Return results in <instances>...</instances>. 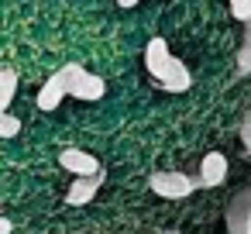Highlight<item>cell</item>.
Here are the masks:
<instances>
[{"mask_svg": "<svg viewBox=\"0 0 251 234\" xmlns=\"http://www.w3.org/2000/svg\"><path fill=\"white\" fill-rule=\"evenodd\" d=\"M148 186H151V193L162 196V200H182V196H189V193L200 186V179H193V176H186V172H151Z\"/></svg>", "mask_w": 251, "mask_h": 234, "instance_id": "3957f363", "label": "cell"}, {"mask_svg": "<svg viewBox=\"0 0 251 234\" xmlns=\"http://www.w3.org/2000/svg\"><path fill=\"white\" fill-rule=\"evenodd\" d=\"M248 162H251V158H248Z\"/></svg>", "mask_w": 251, "mask_h": 234, "instance_id": "e0dca14e", "label": "cell"}, {"mask_svg": "<svg viewBox=\"0 0 251 234\" xmlns=\"http://www.w3.org/2000/svg\"><path fill=\"white\" fill-rule=\"evenodd\" d=\"M11 231H14V224L7 217H0V234H11Z\"/></svg>", "mask_w": 251, "mask_h": 234, "instance_id": "5bb4252c", "label": "cell"}, {"mask_svg": "<svg viewBox=\"0 0 251 234\" xmlns=\"http://www.w3.org/2000/svg\"><path fill=\"white\" fill-rule=\"evenodd\" d=\"M100 186H103V172L76 176V179H73V186H69V193H66V203H73V207H86V203H93V200H97Z\"/></svg>", "mask_w": 251, "mask_h": 234, "instance_id": "8992f818", "label": "cell"}, {"mask_svg": "<svg viewBox=\"0 0 251 234\" xmlns=\"http://www.w3.org/2000/svg\"><path fill=\"white\" fill-rule=\"evenodd\" d=\"M59 165L66 172H76V176H93V172H103L100 169V158L83 152V148H62L59 152Z\"/></svg>", "mask_w": 251, "mask_h": 234, "instance_id": "5b68a950", "label": "cell"}, {"mask_svg": "<svg viewBox=\"0 0 251 234\" xmlns=\"http://www.w3.org/2000/svg\"><path fill=\"white\" fill-rule=\"evenodd\" d=\"M241 148H244V158H251V110L241 121Z\"/></svg>", "mask_w": 251, "mask_h": 234, "instance_id": "4fadbf2b", "label": "cell"}, {"mask_svg": "<svg viewBox=\"0 0 251 234\" xmlns=\"http://www.w3.org/2000/svg\"><path fill=\"white\" fill-rule=\"evenodd\" d=\"M158 234H179V231H158Z\"/></svg>", "mask_w": 251, "mask_h": 234, "instance_id": "2e32d148", "label": "cell"}, {"mask_svg": "<svg viewBox=\"0 0 251 234\" xmlns=\"http://www.w3.org/2000/svg\"><path fill=\"white\" fill-rule=\"evenodd\" d=\"M145 69H148V76L165 90V93H186L189 86H193V76H189V69L169 52V42L165 38H151L148 42V49H145Z\"/></svg>", "mask_w": 251, "mask_h": 234, "instance_id": "6da1fadb", "label": "cell"}, {"mask_svg": "<svg viewBox=\"0 0 251 234\" xmlns=\"http://www.w3.org/2000/svg\"><path fill=\"white\" fill-rule=\"evenodd\" d=\"M0 134H4V138H18L21 134V117L4 114V117H0Z\"/></svg>", "mask_w": 251, "mask_h": 234, "instance_id": "8fae6325", "label": "cell"}, {"mask_svg": "<svg viewBox=\"0 0 251 234\" xmlns=\"http://www.w3.org/2000/svg\"><path fill=\"white\" fill-rule=\"evenodd\" d=\"M224 227H227V234H251V182H244L230 196L227 213H224Z\"/></svg>", "mask_w": 251, "mask_h": 234, "instance_id": "277c9868", "label": "cell"}, {"mask_svg": "<svg viewBox=\"0 0 251 234\" xmlns=\"http://www.w3.org/2000/svg\"><path fill=\"white\" fill-rule=\"evenodd\" d=\"M62 76H66V86H69V97H76V100L93 104V100H100V97L107 93V83H103L100 76L86 73L79 62H66V66H62Z\"/></svg>", "mask_w": 251, "mask_h": 234, "instance_id": "7a4b0ae2", "label": "cell"}, {"mask_svg": "<svg viewBox=\"0 0 251 234\" xmlns=\"http://www.w3.org/2000/svg\"><path fill=\"white\" fill-rule=\"evenodd\" d=\"M138 0H117V7H134Z\"/></svg>", "mask_w": 251, "mask_h": 234, "instance_id": "9a60e30c", "label": "cell"}, {"mask_svg": "<svg viewBox=\"0 0 251 234\" xmlns=\"http://www.w3.org/2000/svg\"><path fill=\"white\" fill-rule=\"evenodd\" d=\"M200 186L203 189H213V186H220L224 179H227V155L224 152H206L203 155V162H200Z\"/></svg>", "mask_w": 251, "mask_h": 234, "instance_id": "52a82bcc", "label": "cell"}, {"mask_svg": "<svg viewBox=\"0 0 251 234\" xmlns=\"http://www.w3.org/2000/svg\"><path fill=\"white\" fill-rule=\"evenodd\" d=\"M230 14L241 25H251V0H230Z\"/></svg>", "mask_w": 251, "mask_h": 234, "instance_id": "7c38bea8", "label": "cell"}, {"mask_svg": "<svg viewBox=\"0 0 251 234\" xmlns=\"http://www.w3.org/2000/svg\"><path fill=\"white\" fill-rule=\"evenodd\" d=\"M14 97H18V73L4 69V73H0V110H4V114H11Z\"/></svg>", "mask_w": 251, "mask_h": 234, "instance_id": "9c48e42d", "label": "cell"}, {"mask_svg": "<svg viewBox=\"0 0 251 234\" xmlns=\"http://www.w3.org/2000/svg\"><path fill=\"white\" fill-rule=\"evenodd\" d=\"M69 97V86H66V76H62V69L59 73H52L49 79H45V86L38 90V110H55L62 100Z\"/></svg>", "mask_w": 251, "mask_h": 234, "instance_id": "ba28073f", "label": "cell"}, {"mask_svg": "<svg viewBox=\"0 0 251 234\" xmlns=\"http://www.w3.org/2000/svg\"><path fill=\"white\" fill-rule=\"evenodd\" d=\"M248 73H251V25H244V38L237 49V76H248Z\"/></svg>", "mask_w": 251, "mask_h": 234, "instance_id": "30bf717a", "label": "cell"}]
</instances>
